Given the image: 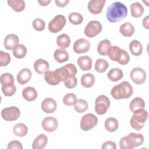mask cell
Masks as SVG:
<instances>
[{
	"mask_svg": "<svg viewBox=\"0 0 149 149\" xmlns=\"http://www.w3.org/2000/svg\"><path fill=\"white\" fill-rule=\"evenodd\" d=\"M145 102L140 97L134 98L129 104V109L133 113L139 109H144Z\"/></svg>",
	"mask_w": 149,
	"mask_h": 149,
	"instance_id": "603a6c76",
	"label": "cell"
},
{
	"mask_svg": "<svg viewBox=\"0 0 149 149\" xmlns=\"http://www.w3.org/2000/svg\"><path fill=\"white\" fill-rule=\"evenodd\" d=\"M54 59L59 63L65 62L69 59V54L64 49H56L54 53Z\"/></svg>",
	"mask_w": 149,
	"mask_h": 149,
	"instance_id": "484cf974",
	"label": "cell"
},
{
	"mask_svg": "<svg viewBox=\"0 0 149 149\" xmlns=\"http://www.w3.org/2000/svg\"><path fill=\"white\" fill-rule=\"evenodd\" d=\"M108 67V62L104 59H98L95 61V70L98 73L105 72Z\"/></svg>",
	"mask_w": 149,
	"mask_h": 149,
	"instance_id": "d590c367",
	"label": "cell"
},
{
	"mask_svg": "<svg viewBox=\"0 0 149 149\" xmlns=\"http://www.w3.org/2000/svg\"><path fill=\"white\" fill-rule=\"evenodd\" d=\"M8 149H13V148H17V149H22L23 146L22 143L17 140H12L10 141L7 146Z\"/></svg>",
	"mask_w": 149,
	"mask_h": 149,
	"instance_id": "bcb514c9",
	"label": "cell"
},
{
	"mask_svg": "<svg viewBox=\"0 0 149 149\" xmlns=\"http://www.w3.org/2000/svg\"><path fill=\"white\" fill-rule=\"evenodd\" d=\"M104 126L108 132H114L118 129L119 126V123L116 119L111 117L107 118L105 120Z\"/></svg>",
	"mask_w": 149,
	"mask_h": 149,
	"instance_id": "1f68e13d",
	"label": "cell"
},
{
	"mask_svg": "<svg viewBox=\"0 0 149 149\" xmlns=\"http://www.w3.org/2000/svg\"><path fill=\"white\" fill-rule=\"evenodd\" d=\"M66 23L65 17L62 15H57L48 23L49 31L52 33H56L64 27Z\"/></svg>",
	"mask_w": 149,
	"mask_h": 149,
	"instance_id": "ba28073f",
	"label": "cell"
},
{
	"mask_svg": "<svg viewBox=\"0 0 149 149\" xmlns=\"http://www.w3.org/2000/svg\"><path fill=\"white\" fill-rule=\"evenodd\" d=\"M77 72V68L73 63L66 64L53 71L54 77L59 83L75 76Z\"/></svg>",
	"mask_w": 149,
	"mask_h": 149,
	"instance_id": "5b68a950",
	"label": "cell"
},
{
	"mask_svg": "<svg viewBox=\"0 0 149 149\" xmlns=\"http://www.w3.org/2000/svg\"><path fill=\"white\" fill-rule=\"evenodd\" d=\"M11 58L9 53L5 52L3 51H0V66H7L10 62Z\"/></svg>",
	"mask_w": 149,
	"mask_h": 149,
	"instance_id": "b9f144b4",
	"label": "cell"
},
{
	"mask_svg": "<svg viewBox=\"0 0 149 149\" xmlns=\"http://www.w3.org/2000/svg\"><path fill=\"white\" fill-rule=\"evenodd\" d=\"M33 26L36 30L38 31H41L45 29V23L44 20L40 18H37L33 20Z\"/></svg>",
	"mask_w": 149,
	"mask_h": 149,
	"instance_id": "7bdbcfd3",
	"label": "cell"
},
{
	"mask_svg": "<svg viewBox=\"0 0 149 149\" xmlns=\"http://www.w3.org/2000/svg\"><path fill=\"white\" fill-rule=\"evenodd\" d=\"M38 2L41 6H47L51 2V0H38Z\"/></svg>",
	"mask_w": 149,
	"mask_h": 149,
	"instance_id": "f907efd6",
	"label": "cell"
},
{
	"mask_svg": "<svg viewBox=\"0 0 149 149\" xmlns=\"http://www.w3.org/2000/svg\"><path fill=\"white\" fill-rule=\"evenodd\" d=\"M1 89L4 95L6 97L12 96L13 95H14V94L16 93V87L15 84L12 86H9L7 87H2Z\"/></svg>",
	"mask_w": 149,
	"mask_h": 149,
	"instance_id": "ee69618b",
	"label": "cell"
},
{
	"mask_svg": "<svg viewBox=\"0 0 149 149\" xmlns=\"http://www.w3.org/2000/svg\"><path fill=\"white\" fill-rule=\"evenodd\" d=\"M22 95L26 100L28 101H32L37 98V92L34 87L28 86L23 89L22 91Z\"/></svg>",
	"mask_w": 149,
	"mask_h": 149,
	"instance_id": "7402d4cb",
	"label": "cell"
},
{
	"mask_svg": "<svg viewBox=\"0 0 149 149\" xmlns=\"http://www.w3.org/2000/svg\"><path fill=\"white\" fill-rule=\"evenodd\" d=\"M77 62L80 69L83 71L89 70L91 69L92 59L88 55L80 56L78 58Z\"/></svg>",
	"mask_w": 149,
	"mask_h": 149,
	"instance_id": "ffe728a7",
	"label": "cell"
},
{
	"mask_svg": "<svg viewBox=\"0 0 149 149\" xmlns=\"http://www.w3.org/2000/svg\"><path fill=\"white\" fill-rule=\"evenodd\" d=\"M68 18L70 22L74 25L80 24L83 20V16L78 12H72L70 13L68 16Z\"/></svg>",
	"mask_w": 149,
	"mask_h": 149,
	"instance_id": "f35d334b",
	"label": "cell"
},
{
	"mask_svg": "<svg viewBox=\"0 0 149 149\" xmlns=\"http://www.w3.org/2000/svg\"><path fill=\"white\" fill-rule=\"evenodd\" d=\"M95 83V77L91 73L84 74L81 77V84L85 88L92 87Z\"/></svg>",
	"mask_w": 149,
	"mask_h": 149,
	"instance_id": "d6a6232c",
	"label": "cell"
},
{
	"mask_svg": "<svg viewBox=\"0 0 149 149\" xmlns=\"http://www.w3.org/2000/svg\"><path fill=\"white\" fill-rule=\"evenodd\" d=\"M143 141L144 137L142 134L130 133L120 140L119 146L121 149H132L141 146Z\"/></svg>",
	"mask_w": 149,
	"mask_h": 149,
	"instance_id": "3957f363",
	"label": "cell"
},
{
	"mask_svg": "<svg viewBox=\"0 0 149 149\" xmlns=\"http://www.w3.org/2000/svg\"><path fill=\"white\" fill-rule=\"evenodd\" d=\"M58 120L52 116L45 118L42 121V127L44 130L48 132H53L58 127Z\"/></svg>",
	"mask_w": 149,
	"mask_h": 149,
	"instance_id": "5bb4252c",
	"label": "cell"
},
{
	"mask_svg": "<svg viewBox=\"0 0 149 149\" xmlns=\"http://www.w3.org/2000/svg\"><path fill=\"white\" fill-rule=\"evenodd\" d=\"M110 100L105 95H100L97 97L95 101V111L100 115L105 114L110 107Z\"/></svg>",
	"mask_w": 149,
	"mask_h": 149,
	"instance_id": "52a82bcc",
	"label": "cell"
},
{
	"mask_svg": "<svg viewBox=\"0 0 149 149\" xmlns=\"http://www.w3.org/2000/svg\"><path fill=\"white\" fill-rule=\"evenodd\" d=\"M130 77L132 81L137 84H142L146 79V73L141 68H133L130 73Z\"/></svg>",
	"mask_w": 149,
	"mask_h": 149,
	"instance_id": "7c38bea8",
	"label": "cell"
},
{
	"mask_svg": "<svg viewBox=\"0 0 149 149\" xmlns=\"http://www.w3.org/2000/svg\"><path fill=\"white\" fill-rule=\"evenodd\" d=\"M108 79L112 81H118L123 77V73L119 68H113L107 74Z\"/></svg>",
	"mask_w": 149,
	"mask_h": 149,
	"instance_id": "f546056e",
	"label": "cell"
},
{
	"mask_svg": "<svg viewBox=\"0 0 149 149\" xmlns=\"http://www.w3.org/2000/svg\"><path fill=\"white\" fill-rule=\"evenodd\" d=\"M1 83L2 87H7L14 85V77L11 73H4L1 75L0 77Z\"/></svg>",
	"mask_w": 149,
	"mask_h": 149,
	"instance_id": "4dcf8cb0",
	"label": "cell"
},
{
	"mask_svg": "<svg viewBox=\"0 0 149 149\" xmlns=\"http://www.w3.org/2000/svg\"><path fill=\"white\" fill-rule=\"evenodd\" d=\"M102 149H116V144L112 141H107L103 143L101 146Z\"/></svg>",
	"mask_w": 149,
	"mask_h": 149,
	"instance_id": "7dc6e473",
	"label": "cell"
},
{
	"mask_svg": "<svg viewBox=\"0 0 149 149\" xmlns=\"http://www.w3.org/2000/svg\"><path fill=\"white\" fill-rule=\"evenodd\" d=\"M70 44V38L66 34H62L56 38V44L62 49L67 48Z\"/></svg>",
	"mask_w": 149,
	"mask_h": 149,
	"instance_id": "f1b7e54d",
	"label": "cell"
},
{
	"mask_svg": "<svg viewBox=\"0 0 149 149\" xmlns=\"http://www.w3.org/2000/svg\"><path fill=\"white\" fill-rule=\"evenodd\" d=\"M31 72L28 68H23L17 74V81L20 84H25L31 77Z\"/></svg>",
	"mask_w": 149,
	"mask_h": 149,
	"instance_id": "d6986e66",
	"label": "cell"
},
{
	"mask_svg": "<svg viewBox=\"0 0 149 149\" xmlns=\"http://www.w3.org/2000/svg\"><path fill=\"white\" fill-rule=\"evenodd\" d=\"M130 8L132 16L136 18L141 17L144 12L143 5L139 2H136L132 3Z\"/></svg>",
	"mask_w": 149,
	"mask_h": 149,
	"instance_id": "cb8c5ba5",
	"label": "cell"
},
{
	"mask_svg": "<svg viewBox=\"0 0 149 149\" xmlns=\"http://www.w3.org/2000/svg\"><path fill=\"white\" fill-rule=\"evenodd\" d=\"M129 47L131 53L133 55L139 56L142 53V51H143L142 45L141 42L137 40H132L130 42Z\"/></svg>",
	"mask_w": 149,
	"mask_h": 149,
	"instance_id": "4316f807",
	"label": "cell"
},
{
	"mask_svg": "<svg viewBox=\"0 0 149 149\" xmlns=\"http://www.w3.org/2000/svg\"><path fill=\"white\" fill-rule=\"evenodd\" d=\"M47 143V136L44 134H40L34 140L32 147L33 149H42L45 147Z\"/></svg>",
	"mask_w": 149,
	"mask_h": 149,
	"instance_id": "44dd1931",
	"label": "cell"
},
{
	"mask_svg": "<svg viewBox=\"0 0 149 149\" xmlns=\"http://www.w3.org/2000/svg\"><path fill=\"white\" fill-rule=\"evenodd\" d=\"M148 19H149V16H147L146 17H145L143 20V26L144 28H146V29H149V27H148Z\"/></svg>",
	"mask_w": 149,
	"mask_h": 149,
	"instance_id": "681fc988",
	"label": "cell"
},
{
	"mask_svg": "<svg viewBox=\"0 0 149 149\" xmlns=\"http://www.w3.org/2000/svg\"><path fill=\"white\" fill-rule=\"evenodd\" d=\"M77 101V97L73 93H68L63 98V104L67 106L74 105Z\"/></svg>",
	"mask_w": 149,
	"mask_h": 149,
	"instance_id": "ab89813d",
	"label": "cell"
},
{
	"mask_svg": "<svg viewBox=\"0 0 149 149\" xmlns=\"http://www.w3.org/2000/svg\"><path fill=\"white\" fill-rule=\"evenodd\" d=\"M19 39L17 35L15 34H9L4 39L3 45L6 49L12 50L19 45Z\"/></svg>",
	"mask_w": 149,
	"mask_h": 149,
	"instance_id": "e0dca14e",
	"label": "cell"
},
{
	"mask_svg": "<svg viewBox=\"0 0 149 149\" xmlns=\"http://www.w3.org/2000/svg\"><path fill=\"white\" fill-rule=\"evenodd\" d=\"M69 0H55V2L56 5L58 6L63 8L65 6L67 5V4L69 3Z\"/></svg>",
	"mask_w": 149,
	"mask_h": 149,
	"instance_id": "c3c4849f",
	"label": "cell"
},
{
	"mask_svg": "<svg viewBox=\"0 0 149 149\" xmlns=\"http://www.w3.org/2000/svg\"><path fill=\"white\" fill-rule=\"evenodd\" d=\"M98 123L97 117L93 113H87L82 116L80 120V128L84 131H88L95 127Z\"/></svg>",
	"mask_w": 149,
	"mask_h": 149,
	"instance_id": "9c48e42d",
	"label": "cell"
},
{
	"mask_svg": "<svg viewBox=\"0 0 149 149\" xmlns=\"http://www.w3.org/2000/svg\"><path fill=\"white\" fill-rule=\"evenodd\" d=\"M20 115L19 109L16 107H10L3 108L1 111V116L6 121L17 120Z\"/></svg>",
	"mask_w": 149,
	"mask_h": 149,
	"instance_id": "8fae6325",
	"label": "cell"
},
{
	"mask_svg": "<svg viewBox=\"0 0 149 149\" xmlns=\"http://www.w3.org/2000/svg\"><path fill=\"white\" fill-rule=\"evenodd\" d=\"M8 4L15 11L20 12L25 8V2L22 0H8Z\"/></svg>",
	"mask_w": 149,
	"mask_h": 149,
	"instance_id": "e575fe53",
	"label": "cell"
},
{
	"mask_svg": "<svg viewBox=\"0 0 149 149\" xmlns=\"http://www.w3.org/2000/svg\"><path fill=\"white\" fill-rule=\"evenodd\" d=\"M41 107L44 112L51 113L55 112L56 109L57 104L55 100L51 98H47L41 102Z\"/></svg>",
	"mask_w": 149,
	"mask_h": 149,
	"instance_id": "2e32d148",
	"label": "cell"
},
{
	"mask_svg": "<svg viewBox=\"0 0 149 149\" xmlns=\"http://www.w3.org/2000/svg\"><path fill=\"white\" fill-rule=\"evenodd\" d=\"M132 94V86L127 81H123L120 83L115 85L111 91L112 97L115 100L128 98Z\"/></svg>",
	"mask_w": 149,
	"mask_h": 149,
	"instance_id": "7a4b0ae2",
	"label": "cell"
},
{
	"mask_svg": "<svg viewBox=\"0 0 149 149\" xmlns=\"http://www.w3.org/2000/svg\"><path fill=\"white\" fill-rule=\"evenodd\" d=\"M26 54L27 48L23 44H19L13 49V54L14 56L18 59L24 57Z\"/></svg>",
	"mask_w": 149,
	"mask_h": 149,
	"instance_id": "8d00e7d4",
	"label": "cell"
},
{
	"mask_svg": "<svg viewBox=\"0 0 149 149\" xmlns=\"http://www.w3.org/2000/svg\"><path fill=\"white\" fill-rule=\"evenodd\" d=\"M127 15V8L125 4L116 1L111 3L107 8L106 17L107 20L112 23L119 22Z\"/></svg>",
	"mask_w": 149,
	"mask_h": 149,
	"instance_id": "6da1fadb",
	"label": "cell"
},
{
	"mask_svg": "<svg viewBox=\"0 0 149 149\" xmlns=\"http://www.w3.org/2000/svg\"><path fill=\"white\" fill-rule=\"evenodd\" d=\"M148 117V112L144 109L135 111L130 120L131 126L136 130H140L143 127Z\"/></svg>",
	"mask_w": 149,
	"mask_h": 149,
	"instance_id": "8992f818",
	"label": "cell"
},
{
	"mask_svg": "<svg viewBox=\"0 0 149 149\" xmlns=\"http://www.w3.org/2000/svg\"><path fill=\"white\" fill-rule=\"evenodd\" d=\"M111 46V42L108 39H105L101 40L98 44L97 51L98 53L102 56H105L107 55L109 48Z\"/></svg>",
	"mask_w": 149,
	"mask_h": 149,
	"instance_id": "83f0119b",
	"label": "cell"
},
{
	"mask_svg": "<svg viewBox=\"0 0 149 149\" xmlns=\"http://www.w3.org/2000/svg\"><path fill=\"white\" fill-rule=\"evenodd\" d=\"M101 30V23L98 20H91L85 27L84 34L87 37L93 38L100 34Z\"/></svg>",
	"mask_w": 149,
	"mask_h": 149,
	"instance_id": "30bf717a",
	"label": "cell"
},
{
	"mask_svg": "<svg viewBox=\"0 0 149 149\" xmlns=\"http://www.w3.org/2000/svg\"><path fill=\"white\" fill-rule=\"evenodd\" d=\"M90 48V42L85 38H79L73 44V51L77 54L85 53L88 51Z\"/></svg>",
	"mask_w": 149,
	"mask_h": 149,
	"instance_id": "4fadbf2b",
	"label": "cell"
},
{
	"mask_svg": "<svg viewBox=\"0 0 149 149\" xmlns=\"http://www.w3.org/2000/svg\"><path fill=\"white\" fill-rule=\"evenodd\" d=\"M77 84V79L76 76L69 78L64 81V85L68 88H73L76 86Z\"/></svg>",
	"mask_w": 149,
	"mask_h": 149,
	"instance_id": "f6af8a7d",
	"label": "cell"
},
{
	"mask_svg": "<svg viewBox=\"0 0 149 149\" xmlns=\"http://www.w3.org/2000/svg\"><path fill=\"white\" fill-rule=\"evenodd\" d=\"M88 107V103L85 100L79 99L74 105V109L78 113H83L87 110Z\"/></svg>",
	"mask_w": 149,
	"mask_h": 149,
	"instance_id": "74e56055",
	"label": "cell"
},
{
	"mask_svg": "<svg viewBox=\"0 0 149 149\" xmlns=\"http://www.w3.org/2000/svg\"><path fill=\"white\" fill-rule=\"evenodd\" d=\"M13 132L15 135L17 137H24L25 136L28 132V128L27 126L22 123L16 124L13 128Z\"/></svg>",
	"mask_w": 149,
	"mask_h": 149,
	"instance_id": "836d02e7",
	"label": "cell"
},
{
	"mask_svg": "<svg viewBox=\"0 0 149 149\" xmlns=\"http://www.w3.org/2000/svg\"><path fill=\"white\" fill-rule=\"evenodd\" d=\"M107 55L112 61L118 62L122 65L127 64L130 61V56L127 52L116 45L110 47Z\"/></svg>",
	"mask_w": 149,
	"mask_h": 149,
	"instance_id": "277c9868",
	"label": "cell"
},
{
	"mask_svg": "<svg viewBox=\"0 0 149 149\" xmlns=\"http://www.w3.org/2000/svg\"><path fill=\"white\" fill-rule=\"evenodd\" d=\"M105 2V0H91L88 3V9L93 14H99L102 10Z\"/></svg>",
	"mask_w": 149,
	"mask_h": 149,
	"instance_id": "9a60e30c",
	"label": "cell"
},
{
	"mask_svg": "<svg viewBox=\"0 0 149 149\" xmlns=\"http://www.w3.org/2000/svg\"><path fill=\"white\" fill-rule=\"evenodd\" d=\"M119 31L125 37H131L134 33V27L132 23L127 22L120 26Z\"/></svg>",
	"mask_w": 149,
	"mask_h": 149,
	"instance_id": "d4e9b609",
	"label": "cell"
},
{
	"mask_svg": "<svg viewBox=\"0 0 149 149\" xmlns=\"http://www.w3.org/2000/svg\"><path fill=\"white\" fill-rule=\"evenodd\" d=\"M44 79L45 81L52 86H55L58 84L59 83L55 79L53 71H47L44 73Z\"/></svg>",
	"mask_w": 149,
	"mask_h": 149,
	"instance_id": "60d3db41",
	"label": "cell"
},
{
	"mask_svg": "<svg viewBox=\"0 0 149 149\" xmlns=\"http://www.w3.org/2000/svg\"><path fill=\"white\" fill-rule=\"evenodd\" d=\"M49 66L48 62L43 59H37L34 63V68L35 71L38 73L42 74L48 71Z\"/></svg>",
	"mask_w": 149,
	"mask_h": 149,
	"instance_id": "ac0fdd59",
	"label": "cell"
}]
</instances>
